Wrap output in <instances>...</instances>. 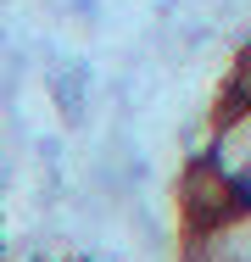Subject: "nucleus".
Here are the masks:
<instances>
[{
    "label": "nucleus",
    "mask_w": 251,
    "mask_h": 262,
    "mask_svg": "<svg viewBox=\"0 0 251 262\" xmlns=\"http://www.w3.org/2000/svg\"><path fill=\"white\" fill-rule=\"evenodd\" d=\"M173 207H179V234H196V229L223 223L229 212H240L246 201H240V190H235L206 157H196V162H184V173H179Z\"/></svg>",
    "instance_id": "f257e3e1"
},
{
    "label": "nucleus",
    "mask_w": 251,
    "mask_h": 262,
    "mask_svg": "<svg viewBox=\"0 0 251 262\" xmlns=\"http://www.w3.org/2000/svg\"><path fill=\"white\" fill-rule=\"evenodd\" d=\"M206 162H212L235 190L251 179V106H212Z\"/></svg>",
    "instance_id": "f03ea898"
},
{
    "label": "nucleus",
    "mask_w": 251,
    "mask_h": 262,
    "mask_svg": "<svg viewBox=\"0 0 251 262\" xmlns=\"http://www.w3.org/2000/svg\"><path fill=\"white\" fill-rule=\"evenodd\" d=\"M218 106H251V39L235 51V61H229V78H223V90H218Z\"/></svg>",
    "instance_id": "7ed1b4c3"
},
{
    "label": "nucleus",
    "mask_w": 251,
    "mask_h": 262,
    "mask_svg": "<svg viewBox=\"0 0 251 262\" xmlns=\"http://www.w3.org/2000/svg\"><path fill=\"white\" fill-rule=\"evenodd\" d=\"M240 201H246V207H251V179H246V184H240Z\"/></svg>",
    "instance_id": "20e7f679"
}]
</instances>
